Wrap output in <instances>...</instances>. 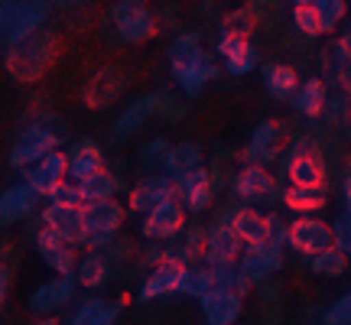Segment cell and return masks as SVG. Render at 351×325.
<instances>
[{"label":"cell","mask_w":351,"mask_h":325,"mask_svg":"<svg viewBox=\"0 0 351 325\" xmlns=\"http://www.w3.org/2000/svg\"><path fill=\"white\" fill-rule=\"evenodd\" d=\"M169 69H173L176 85L186 91V98H199L202 88L208 85L212 78L221 75V69L208 52L202 49V43L195 33H179V36L169 43Z\"/></svg>","instance_id":"1"},{"label":"cell","mask_w":351,"mask_h":325,"mask_svg":"<svg viewBox=\"0 0 351 325\" xmlns=\"http://www.w3.org/2000/svg\"><path fill=\"white\" fill-rule=\"evenodd\" d=\"M65 137H69V127H65L62 117H56V114H43L39 121H33L29 127L20 130V137L13 140L7 162H10L13 169H29V166L39 162L46 153L59 150V147L65 143Z\"/></svg>","instance_id":"2"},{"label":"cell","mask_w":351,"mask_h":325,"mask_svg":"<svg viewBox=\"0 0 351 325\" xmlns=\"http://www.w3.org/2000/svg\"><path fill=\"white\" fill-rule=\"evenodd\" d=\"M56 52H59V39H56V33H49L43 26L29 39L16 43V46H7L3 49V65H7V72L16 82H39L46 75V69L52 65Z\"/></svg>","instance_id":"3"},{"label":"cell","mask_w":351,"mask_h":325,"mask_svg":"<svg viewBox=\"0 0 351 325\" xmlns=\"http://www.w3.org/2000/svg\"><path fill=\"white\" fill-rule=\"evenodd\" d=\"M49 20V0H3L0 3V39L3 49L39 33Z\"/></svg>","instance_id":"4"},{"label":"cell","mask_w":351,"mask_h":325,"mask_svg":"<svg viewBox=\"0 0 351 325\" xmlns=\"http://www.w3.org/2000/svg\"><path fill=\"white\" fill-rule=\"evenodd\" d=\"M124 225V205L117 199L88 202L85 205V244L88 250H104L117 238V231Z\"/></svg>","instance_id":"5"},{"label":"cell","mask_w":351,"mask_h":325,"mask_svg":"<svg viewBox=\"0 0 351 325\" xmlns=\"http://www.w3.org/2000/svg\"><path fill=\"white\" fill-rule=\"evenodd\" d=\"M111 23L124 43H143L156 33V16L147 10V0H117L111 7Z\"/></svg>","instance_id":"6"},{"label":"cell","mask_w":351,"mask_h":325,"mask_svg":"<svg viewBox=\"0 0 351 325\" xmlns=\"http://www.w3.org/2000/svg\"><path fill=\"white\" fill-rule=\"evenodd\" d=\"M289 248L300 250L302 257H315L322 250L335 248V231L328 221L313 218V215H300L296 221H289Z\"/></svg>","instance_id":"7"},{"label":"cell","mask_w":351,"mask_h":325,"mask_svg":"<svg viewBox=\"0 0 351 325\" xmlns=\"http://www.w3.org/2000/svg\"><path fill=\"white\" fill-rule=\"evenodd\" d=\"M182 228H186V202L173 195V199L160 202L156 208H150V212L143 215L140 231H143V238H150V241H169Z\"/></svg>","instance_id":"8"},{"label":"cell","mask_w":351,"mask_h":325,"mask_svg":"<svg viewBox=\"0 0 351 325\" xmlns=\"http://www.w3.org/2000/svg\"><path fill=\"white\" fill-rule=\"evenodd\" d=\"M234 192H238V199L251 202V205H274V202L280 199L276 179L267 173V166H257V162H247V166L238 169V176H234Z\"/></svg>","instance_id":"9"},{"label":"cell","mask_w":351,"mask_h":325,"mask_svg":"<svg viewBox=\"0 0 351 325\" xmlns=\"http://www.w3.org/2000/svg\"><path fill=\"white\" fill-rule=\"evenodd\" d=\"M283 150H287V127H283V121H261L254 127L247 147H244V156H247V162L267 166Z\"/></svg>","instance_id":"10"},{"label":"cell","mask_w":351,"mask_h":325,"mask_svg":"<svg viewBox=\"0 0 351 325\" xmlns=\"http://www.w3.org/2000/svg\"><path fill=\"white\" fill-rule=\"evenodd\" d=\"M241 274L247 276V283H263L267 276H274L280 267H283V248L274 244V241H261V244H247L244 254H241Z\"/></svg>","instance_id":"11"},{"label":"cell","mask_w":351,"mask_h":325,"mask_svg":"<svg viewBox=\"0 0 351 325\" xmlns=\"http://www.w3.org/2000/svg\"><path fill=\"white\" fill-rule=\"evenodd\" d=\"M23 173H26V182L36 189L43 199H49L52 192L69 179V153L52 150V153H46L39 162H33L29 169H23Z\"/></svg>","instance_id":"12"},{"label":"cell","mask_w":351,"mask_h":325,"mask_svg":"<svg viewBox=\"0 0 351 325\" xmlns=\"http://www.w3.org/2000/svg\"><path fill=\"white\" fill-rule=\"evenodd\" d=\"M75 287H82L78 283L75 274H59L56 280H49V283H43V287L29 296V309L39 315H52L59 313V309H65L69 302H72V296H75Z\"/></svg>","instance_id":"13"},{"label":"cell","mask_w":351,"mask_h":325,"mask_svg":"<svg viewBox=\"0 0 351 325\" xmlns=\"http://www.w3.org/2000/svg\"><path fill=\"white\" fill-rule=\"evenodd\" d=\"M176 192H179V182H176L173 176H166V173H150V176H143L137 186L130 189V208L140 215H147L150 208H156L160 202L166 199H173Z\"/></svg>","instance_id":"14"},{"label":"cell","mask_w":351,"mask_h":325,"mask_svg":"<svg viewBox=\"0 0 351 325\" xmlns=\"http://www.w3.org/2000/svg\"><path fill=\"white\" fill-rule=\"evenodd\" d=\"M287 176L289 186H326V162L313 147L296 143V150L287 156Z\"/></svg>","instance_id":"15"},{"label":"cell","mask_w":351,"mask_h":325,"mask_svg":"<svg viewBox=\"0 0 351 325\" xmlns=\"http://www.w3.org/2000/svg\"><path fill=\"white\" fill-rule=\"evenodd\" d=\"M43 225L52 228L59 238L82 244L85 241V205H62V202H49L43 212Z\"/></svg>","instance_id":"16"},{"label":"cell","mask_w":351,"mask_h":325,"mask_svg":"<svg viewBox=\"0 0 351 325\" xmlns=\"http://www.w3.org/2000/svg\"><path fill=\"white\" fill-rule=\"evenodd\" d=\"M199 302L205 325H238L244 313V293H234V289H212Z\"/></svg>","instance_id":"17"},{"label":"cell","mask_w":351,"mask_h":325,"mask_svg":"<svg viewBox=\"0 0 351 325\" xmlns=\"http://www.w3.org/2000/svg\"><path fill=\"white\" fill-rule=\"evenodd\" d=\"M186 274V263L176 261L166 254L160 263H153L147 280H143V289H140V300H160V296H169V293H179V280Z\"/></svg>","instance_id":"18"},{"label":"cell","mask_w":351,"mask_h":325,"mask_svg":"<svg viewBox=\"0 0 351 325\" xmlns=\"http://www.w3.org/2000/svg\"><path fill=\"white\" fill-rule=\"evenodd\" d=\"M75 244L72 241H65L59 238L52 228H39V234H36V250H39V257H43V263L49 267V270H56V274H75Z\"/></svg>","instance_id":"19"},{"label":"cell","mask_w":351,"mask_h":325,"mask_svg":"<svg viewBox=\"0 0 351 325\" xmlns=\"http://www.w3.org/2000/svg\"><path fill=\"white\" fill-rule=\"evenodd\" d=\"M244 241L234 231V225H215L208 228V241H205V263L218 267V263H238L244 254Z\"/></svg>","instance_id":"20"},{"label":"cell","mask_w":351,"mask_h":325,"mask_svg":"<svg viewBox=\"0 0 351 325\" xmlns=\"http://www.w3.org/2000/svg\"><path fill=\"white\" fill-rule=\"evenodd\" d=\"M322 72L335 88L351 91V39H332L322 49Z\"/></svg>","instance_id":"21"},{"label":"cell","mask_w":351,"mask_h":325,"mask_svg":"<svg viewBox=\"0 0 351 325\" xmlns=\"http://www.w3.org/2000/svg\"><path fill=\"white\" fill-rule=\"evenodd\" d=\"M160 101H163V95H147V98L134 101L130 108H124V111L117 114V121L111 124V140H127L134 137L140 127L150 121L153 114H156V108H160Z\"/></svg>","instance_id":"22"},{"label":"cell","mask_w":351,"mask_h":325,"mask_svg":"<svg viewBox=\"0 0 351 325\" xmlns=\"http://www.w3.org/2000/svg\"><path fill=\"white\" fill-rule=\"evenodd\" d=\"M39 202H43V195L29 182H16V186L3 189V195H0V221L3 225L20 221V218H26V215L36 208Z\"/></svg>","instance_id":"23"},{"label":"cell","mask_w":351,"mask_h":325,"mask_svg":"<svg viewBox=\"0 0 351 325\" xmlns=\"http://www.w3.org/2000/svg\"><path fill=\"white\" fill-rule=\"evenodd\" d=\"M212 195H215V182H212V173H205V166L192 169L179 179V199L186 202L189 212H205L212 205Z\"/></svg>","instance_id":"24"},{"label":"cell","mask_w":351,"mask_h":325,"mask_svg":"<svg viewBox=\"0 0 351 325\" xmlns=\"http://www.w3.org/2000/svg\"><path fill=\"white\" fill-rule=\"evenodd\" d=\"M124 91V75L117 72V69H98L91 82L85 85V104L88 108H104V104H111L117 95Z\"/></svg>","instance_id":"25"},{"label":"cell","mask_w":351,"mask_h":325,"mask_svg":"<svg viewBox=\"0 0 351 325\" xmlns=\"http://www.w3.org/2000/svg\"><path fill=\"white\" fill-rule=\"evenodd\" d=\"M101 169H104V156H101L98 143L78 140L75 147H69V179L72 182H85Z\"/></svg>","instance_id":"26"},{"label":"cell","mask_w":351,"mask_h":325,"mask_svg":"<svg viewBox=\"0 0 351 325\" xmlns=\"http://www.w3.org/2000/svg\"><path fill=\"white\" fill-rule=\"evenodd\" d=\"M218 56L225 59V69L231 75H247L257 65V52L251 49L247 36H221L218 39Z\"/></svg>","instance_id":"27"},{"label":"cell","mask_w":351,"mask_h":325,"mask_svg":"<svg viewBox=\"0 0 351 325\" xmlns=\"http://www.w3.org/2000/svg\"><path fill=\"white\" fill-rule=\"evenodd\" d=\"M205 241H208V231H202V228H182L176 234L173 248H166V254L176 257V261H182L186 267L205 263Z\"/></svg>","instance_id":"28"},{"label":"cell","mask_w":351,"mask_h":325,"mask_svg":"<svg viewBox=\"0 0 351 325\" xmlns=\"http://www.w3.org/2000/svg\"><path fill=\"white\" fill-rule=\"evenodd\" d=\"M117 319H121V302L85 300L69 315V325H117Z\"/></svg>","instance_id":"29"},{"label":"cell","mask_w":351,"mask_h":325,"mask_svg":"<svg viewBox=\"0 0 351 325\" xmlns=\"http://www.w3.org/2000/svg\"><path fill=\"white\" fill-rule=\"evenodd\" d=\"M234 231L241 234L244 244H261V241H270V215H261L257 208H241L234 218H231Z\"/></svg>","instance_id":"30"},{"label":"cell","mask_w":351,"mask_h":325,"mask_svg":"<svg viewBox=\"0 0 351 325\" xmlns=\"http://www.w3.org/2000/svg\"><path fill=\"white\" fill-rule=\"evenodd\" d=\"M199 166H202V150L195 143H176V147H169V153H166L163 173L173 176L176 182H179L182 176L192 173V169H199Z\"/></svg>","instance_id":"31"},{"label":"cell","mask_w":351,"mask_h":325,"mask_svg":"<svg viewBox=\"0 0 351 325\" xmlns=\"http://www.w3.org/2000/svg\"><path fill=\"white\" fill-rule=\"evenodd\" d=\"M263 85H267V91H270L276 101H293L302 82L296 78V72H293L289 65H267V69H263Z\"/></svg>","instance_id":"32"},{"label":"cell","mask_w":351,"mask_h":325,"mask_svg":"<svg viewBox=\"0 0 351 325\" xmlns=\"http://www.w3.org/2000/svg\"><path fill=\"white\" fill-rule=\"evenodd\" d=\"M326 98H328V88L322 78H309V82H302L300 91H296V98H293V108L306 117H322L326 111Z\"/></svg>","instance_id":"33"},{"label":"cell","mask_w":351,"mask_h":325,"mask_svg":"<svg viewBox=\"0 0 351 325\" xmlns=\"http://www.w3.org/2000/svg\"><path fill=\"white\" fill-rule=\"evenodd\" d=\"M75 276L78 283L88 289L101 287L108 276H111V263H108V250H91V254H85L82 261H78L75 267Z\"/></svg>","instance_id":"34"},{"label":"cell","mask_w":351,"mask_h":325,"mask_svg":"<svg viewBox=\"0 0 351 325\" xmlns=\"http://www.w3.org/2000/svg\"><path fill=\"white\" fill-rule=\"evenodd\" d=\"M326 199H328L326 186H289L287 192H283V202L300 215L319 212V208L326 205Z\"/></svg>","instance_id":"35"},{"label":"cell","mask_w":351,"mask_h":325,"mask_svg":"<svg viewBox=\"0 0 351 325\" xmlns=\"http://www.w3.org/2000/svg\"><path fill=\"white\" fill-rule=\"evenodd\" d=\"M212 289H215V274L208 263H192V267H186V274L179 280V293H182V296L202 300V296H208Z\"/></svg>","instance_id":"36"},{"label":"cell","mask_w":351,"mask_h":325,"mask_svg":"<svg viewBox=\"0 0 351 325\" xmlns=\"http://www.w3.org/2000/svg\"><path fill=\"white\" fill-rule=\"evenodd\" d=\"M322 117H326V124H332V127L351 124V91H345V88H332L328 98H326V111H322Z\"/></svg>","instance_id":"37"},{"label":"cell","mask_w":351,"mask_h":325,"mask_svg":"<svg viewBox=\"0 0 351 325\" xmlns=\"http://www.w3.org/2000/svg\"><path fill=\"white\" fill-rule=\"evenodd\" d=\"M345 267H348V254L341 248H328V250H322V254L309 257V270L319 276H341Z\"/></svg>","instance_id":"38"},{"label":"cell","mask_w":351,"mask_h":325,"mask_svg":"<svg viewBox=\"0 0 351 325\" xmlns=\"http://www.w3.org/2000/svg\"><path fill=\"white\" fill-rule=\"evenodd\" d=\"M82 186V199L88 202H104V199H114V192H117V179H114L108 169H101V173H95L91 179H85V182H78Z\"/></svg>","instance_id":"39"},{"label":"cell","mask_w":351,"mask_h":325,"mask_svg":"<svg viewBox=\"0 0 351 325\" xmlns=\"http://www.w3.org/2000/svg\"><path fill=\"white\" fill-rule=\"evenodd\" d=\"M215 274V289H234V293H247L251 283H247V276L241 274L238 263H218L212 267Z\"/></svg>","instance_id":"40"},{"label":"cell","mask_w":351,"mask_h":325,"mask_svg":"<svg viewBox=\"0 0 351 325\" xmlns=\"http://www.w3.org/2000/svg\"><path fill=\"white\" fill-rule=\"evenodd\" d=\"M293 23L300 29L302 36H322L326 29H322V20H319V10H315L313 3H306V7H293Z\"/></svg>","instance_id":"41"},{"label":"cell","mask_w":351,"mask_h":325,"mask_svg":"<svg viewBox=\"0 0 351 325\" xmlns=\"http://www.w3.org/2000/svg\"><path fill=\"white\" fill-rule=\"evenodd\" d=\"M313 7L319 10V20H322V29H326V33H332V29L345 20V10H348L345 0H315Z\"/></svg>","instance_id":"42"},{"label":"cell","mask_w":351,"mask_h":325,"mask_svg":"<svg viewBox=\"0 0 351 325\" xmlns=\"http://www.w3.org/2000/svg\"><path fill=\"white\" fill-rule=\"evenodd\" d=\"M251 29H254V13L251 10H234L225 16L221 36H251Z\"/></svg>","instance_id":"43"},{"label":"cell","mask_w":351,"mask_h":325,"mask_svg":"<svg viewBox=\"0 0 351 325\" xmlns=\"http://www.w3.org/2000/svg\"><path fill=\"white\" fill-rule=\"evenodd\" d=\"M322 325H351V289L322 313Z\"/></svg>","instance_id":"44"},{"label":"cell","mask_w":351,"mask_h":325,"mask_svg":"<svg viewBox=\"0 0 351 325\" xmlns=\"http://www.w3.org/2000/svg\"><path fill=\"white\" fill-rule=\"evenodd\" d=\"M166 153H169V143H166L163 137H156L140 150V162H143V166H163Z\"/></svg>","instance_id":"45"},{"label":"cell","mask_w":351,"mask_h":325,"mask_svg":"<svg viewBox=\"0 0 351 325\" xmlns=\"http://www.w3.org/2000/svg\"><path fill=\"white\" fill-rule=\"evenodd\" d=\"M332 231H335V248H341L345 254H351V212H345L332 221Z\"/></svg>","instance_id":"46"},{"label":"cell","mask_w":351,"mask_h":325,"mask_svg":"<svg viewBox=\"0 0 351 325\" xmlns=\"http://www.w3.org/2000/svg\"><path fill=\"white\" fill-rule=\"evenodd\" d=\"M49 202H62V205H85V199H82V186L72 182V179H65L62 186L49 195Z\"/></svg>","instance_id":"47"},{"label":"cell","mask_w":351,"mask_h":325,"mask_svg":"<svg viewBox=\"0 0 351 325\" xmlns=\"http://www.w3.org/2000/svg\"><path fill=\"white\" fill-rule=\"evenodd\" d=\"M7 289H10V267H3V276H0V293L7 296Z\"/></svg>","instance_id":"48"},{"label":"cell","mask_w":351,"mask_h":325,"mask_svg":"<svg viewBox=\"0 0 351 325\" xmlns=\"http://www.w3.org/2000/svg\"><path fill=\"white\" fill-rule=\"evenodd\" d=\"M345 208L351 212V176L345 179Z\"/></svg>","instance_id":"49"},{"label":"cell","mask_w":351,"mask_h":325,"mask_svg":"<svg viewBox=\"0 0 351 325\" xmlns=\"http://www.w3.org/2000/svg\"><path fill=\"white\" fill-rule=\"evenodd\" d=\"M36 325H59V322H56L52 315H46V319H43V322H36Z\"/></svg>","instance_id":"50"},{"label":"cell","mask_w":351,"mask_h":325,"mask_svg":"<svg viewBox=\"0 0 351 325\" xmlns=\"http://www.w3.org/2000/svg\"><path fill=\"white\" fill-rule=\"evenodd\" d=\"M296 7H306V3H315V0H293Z\"/></svg>","instance_id":"51"},{"label":"cell","mask_w":351,"mask_h":325,"mask_svg":"<svg viewBox=\"0 0 351 325\" xmlns=\"http://www.w3.org/2000/svg\"><path fill=\"white\" fill-rule=\"evenodd\" d=\"M348 39H351V33H348Z\"/></svg>","instance_id":"52"}]
</instances>
